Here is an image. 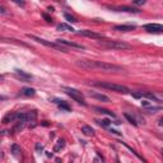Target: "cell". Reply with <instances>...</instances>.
Segmentation results:
<instances>
[{"instance_id":"obj_1","label":"cell","mask_w":163,"mask_h":163,"mask_svg":"<svg viewBox=\"0 0 163 163\" xmlns=\"http://www.w3.org/2000/svg\"><path fill=\"white\" fill-rule=\"evenodd\" d=\"M77 65L82 69L87 70H101L105 73H119L124 71V69L115 64H108L105 61H97V60H78Z\"/></svg>"},{"instance_id":"obj_2","label":"cell","mask_w":163,"mask_h":163,"mask_svg":"<svg viewBox=\"0 0 163 163\" xmlns=\"http://www.w3.org/2000/svg\"><path fill=\"white\" fill-rule=\"evenodd\" d=\"M98 46L106 50H130L131 45L124 41H112V40H102L98 41Z\"/></svg>"},{"instance_id":"obj_3","label":"cell","mask_w":163,"mask_h":163,"mask_svg":"<svg viewBox=\"0 0 163 163\" xmlns=\"http://www.w3.org/2000/svg\"><path fill=\"white\" fill-rule=\"evenodd\" d=\"M94 85L99 87V88L110 89V91H113V92H117V93H122V94L130 93V89L127 88V87L121 85V84H116V83H111V82H96Z\"/></svg>"},{"instance_id":"obj_4","label":"cell","mask_w":163,"mask_h":163,"mask_svg":"<svg viewBox=\"0 0 163 163\" xmlns=\"http://www.w3.org/2000/svg\"><path fill=\"white\" fill-rule=\"evenodd\" d=\"M27 37L31 40H33V41H36V42H38L41 45H43V46H47V47H51V48H55V50H57V51H62V52H68V48H65V47H62L60 46V45H57L56 42H50V41H46V40H43V38H40V37H37V36H33V34H27Z\"/></svg>"},{"instance_id":"obj_5","label":"cell","mask_w":163,"mask_h":163,"mask_svg":"<svg viewBox=\"0 0 163 163\" xmlns=\"http://www.w3.org/2000/svg\"><path fill=\"white\" fill-rule=\"evenodd\" d=\"M64 91L65 93L70 97L71 99H74L75 102L80 103V105H85V101H84V96L82 94V92H79L78 89H74V88H68V87H64Z\"/></svg>"},{"instance_id":"obj_6","label":"cell","mask_w":163,"mask_h":163,"mask_svg":"<svg viewBox=\"0 0 163 163\" xmlns=\"http://www.w3.org/2000/svg\"><path fill=\"white\" fill-rule=\"evenodd\" d=\"M37 119L36 111H28V112H17V120L20 122H34Z\"/></svg>"},{"instance_id":"obj_7","label":"cell","mask_w":163,"mask_h":163,"mask_svg":"<svg viewBox=\"0 0 163 163\" xmlns=\"http://www.w3.org/2000/svg\"><path fill=\"white\" fill-rule=\"evenodd\" d=\"M56 43L57 45H60V46L62 47H71V48H78V50H84V46H82V45H79V43H75V42H71V41H66V40H61V38H59L56 40Z\"/></svg>"},{"instance_id":"obj_8","label":"cell","mask_w":163,"mask_h":163,"mask_svg":"<svg viewBox=\"0 0 163 163\" xmlns=\"http://www.w3.org/2000/svg\"><path fill=\"white\" fill-rule=\"evenodd\" d=\"M79 36H84V37H89V38H93V40H103V36L99 33H96L93 31H89V29H83V31H79L78 32Z\"/></svg>"},{"instance_id":"obj_9","label":"cell","mask_w":163,"mask_h":163,"mask_svg":"<svg viewBox=\"0 0 163 163\" xmlns=\"http://www.w3.org/2000/svg\"><path fill=\"white\" fill-rule=\"evenodd\" d=\"M144 28H145V31H148L149 33H162V32H163L162 24H157V23L145 24Z\"/></svg>"},{"instance_id":"obj_10","label":"cell","mask_w":163,"mask_h":163,"mask_svg":"<svg viewBox=\"0 0 163 163\" xmlns=\"http://www.w3.org/2000/svg\"><path fill=\"white\" fill-rule=\"evenodd\" d=\"M136 28V26H131V24H122V26H115L113 29L119 31V32H129V31H134Z\"/></svg>"},{"instance_id":"obj_11","label":"cell","mask_w":163,"mask_h":163,"mask_svg":"<svg viewBox=\"0 0 163 163\" xmlns=\"http://www.w3.org/2000/svg\"><path fill=\"white\" fill-rule=\"evenodd\" d=\"M115 12H126V13H140L141 10L136 8H131V6H119L115 8Z\"/></svg>"},{"instance_id":"obj_12","label":"cell","mask_w":163,"mask_h":163,"mask_svg":"<svg viewBox=\"0 0 163 163\" xmlns=\"http://www.w3.org/2000/svg\"><path fill=\"white\" fill-rule=\"evenodd\" d=\"M89 96L92 97V98H96L98 99V101H102V102H110V98L105 94H99V93H94V92H91L89 93Z\"/></svg>"},{"instance_id":"obj_13","label":"cell","mask_w":163,"mask_h":163,"mask_svg":"<svg viewBox=\"0 0 163 163\" xmlns=\"http://www.w3.org/2000/svg\"><path fill=\"white\" fill-rule=\"evenodd\" d=\"M20 94L26 96V97H33L36 94V91L33 88H29V87H24V88H22V91H20Z\"/></svg>"},{"instance_id":"obj_14","label":"cell","mask_w":163,"mask_h":163,"mask_svg":"<svg viewBox=\"0 0 163 163\" xmlns=\"http://www.w3.org/2000/svg\"><path fill=\"white\" fill-rule=\"evenodd\" d=\"M15 74L17 77L20 78V79H24V80H29V79H32V75L28 74V73L23 71V70H19V69H17L15 70Z\"/></svg>"},{"instance_id":"obj_15","label":"cell","mask_w":163,"mask_h":163,"mask_svg":"<svg viewBox=\"0 0 163 163\" xmlns=\"http://www.w3.org/2000/svg\"><path fill=\"white\" fill-rule=\"evenodd\" d=\"M17 120V112H12V113H8L4 119H3V124H8V122H12V121Z\"/></svg>"},{"instance_id":"obj_16","label":"cell","mask_w":163,"mask_h":163,"mask_svg":"<svg viewBox=\"0 0 163 163\" xmlns=\"http://www.w3.org/2000/svg\"><path fill=\"white\" fill-rule=\"evenodd\" d=\"M82 133L84 135H88V136H92V135H94V130H93L91 126H88V125H83L82 126Z\"/></svg>"},{"instance_id":"obj_17","label":"cell","mask_w":163,"mask_h":163,"mask_svg":"<svg viewBox=\"0 0 163 163\" xmlns=\"http://www.w3.org/2000/svg\"><path fill=\"white\" fill-rule=\"evenodd\" d=\"M24 126H26V124L24 122H20V121H18V122L15 124V126L13 127V133H19V131H22L24 129Z\"/></svg>"},{"instance_id":"obj_18","label":"cell","mask_w":163,"mask_h":163,"mask_svg":"<svg viewBox=\"0 0 163 163\" xmlns=\"http://www.w3.org/2000/svg\"><path fill=\"white\" fill-rule=\"evenodd\" d=\"M94 110L98 111L99 113H105V115H108V116H111V117H115V113H112L111 111L106 110V108H101V107H94Z\"/></svg>"},{"instance_id":"obj_19","label":"cell","mask_w":163,"mask_h":163,"mask_svg":"<svg viewBox=\"0 0 163 163\" xmlns=\"http://www.w3.org/2000/svg\"><path fill=\"white\" fill-rule=\"evenodd\" d=\"M57 29L59 31H68V32H73V27L70 26H68V24H65V23H61V24H59L57 26Z\"/></svg>"},{"instance_id":"obj_20","label":"cell","mask_w":163,"mask_h":163,"mask_svg":"<svg viewBox=\"0 0 163 163\" xmlns=\"http://www.w3.org/2000/svg\"><path fill=\"white\" fill-rule=\"evenodd\" d=\"M12 153L14 157H19L20 155V148H19V145H17V144H13L12 145Z\"/></svg>"},{"instance_id":"obj_21","label":"cell","mask_w":163,"mask_h":163,"mask_svg":"<svg viewBox=\"0 0 163 163\" xmlns=\"http://www.w3.org/2000/svg\"><path fill=\"white\" fill-rule=\"evenodd\" d=\"M65 147V140L64 139H59V141H57V144L55 145V148H54V150L55 152H59V150H61L62 148Z\"/></svg>"},{"instance_id":"obj_22","label":"cell","mask_w":163,"mask_h":163,"mask_svg":"<svg viewBox=\"0 0 163 163\" xmlns=\"http://www.w3.org/2000/svg\"><path fill=\"white\" fill-rule=\"evenodd\" d=\"M0 42H13V43H17V45H24V43L19 42V41H17V40H12V38H4V37H0ZM24 46H27V45H24Z\"/></svg>"},{"instance_id":"obj_23","label":"cell","mask_w":163,"mask_h":163,"mask_svg":"<svg viewBox=\"0 0 163 163\" xmlns=\"http://www.w3.org/2000/svg\"><path fill=\"white\" fill-rule=\"evenodd\" d=\"M124 116H125V119H126L127 121H129L130 124H133L134 126H136V125H138V122H136V120H135V119H134V117L131 116V115H129V113H124Z\"/></svg>"},{"instance_id":"obj_24","label":"cell","mask_w":163,"mask_h":163,"mask_svg":"<svg viewBox=\"0 0 163 163\" xmlns=\"http://www.w3.org/2000/svg\"><path fill=\"white\" fill-rule=\"evenodd\" d=\"M56 103L59 105V107H60L61 110H65V111H70V110H71L70 107H69V106H68V105H66V103H65L64 101H57Z\"/></svg>"},{"instance_id":"obj_25","label":"cell","mask_w":163,"mask_h":163,"mask_svg":"<svg viewBox=\"0 0 163 163\" xmlns=\"http://www.w3.org/2000/svg\"><path fill=\"white\" fill-rule=\"evenodd\" d=\"M64 17H65V19H66L68 22H70V23H77L78 22V20L75 19V17H73L71 14H69V13H65Z\"/></svg>"},{"instance_id":"obj_26","label":"cell","mask_w":163,"mask_h":163,"mask_svg":"<svg viewBox=\"0 0 163 163\" xmlns=\"http://www.w3.org/2000/svg\"><path fill=\"white\" fill-rule=\"evenodd\" d=\"M162 107L161 106H157V107H147V111L149 113H155L157 111H161Z\"/></svg>"},{"instance_id":"obj_27","label":"cell","mask_w":163,"mask_h":163,"mask_svg":"<svg viewBox=\"0 0 163 163\" xmlns=\"http://www.w3.org/2000/svg\"><path fill=\"white\" fill-rule=\"evenodd\" d=\"M97 122H98L99 125H102V126H110V120H97Z\"/></svg>"},{"instance_id":"obj_28","label":"cell","mask_w":163,"mask_h":163,"mask_svg":"<svg viewBox=\"0 0 163 163\" xmlns=\"http://www.w3.org/2000/svg\"><path fill=\"white\" fill-rule=\"evenodd\" d=\"M42 149H43V145H42V144H40V143L36 144V150H37V152H41Z\"/></svg>"},{"instance_id":"obj_29","label":"cell","mask_w":163,"mask_h":163,"mask_svg":"<svg viewBox=\"0 0 163 163\" xmlns=\"http://www.w3.org/2000/svg\"><path fill=\"white\" fill-rule=\"evenodd\" d=\"M0 13H1V14H8V10H6L3 5H0Z\"/></svg>"},{"instance_id":"obj_30","label":"cell","mask_w":163,"mask_h":163,"mask_svg":"<svg viewBox=\"0 0 163 163\" xmlns=\"http://www.w3.org/2000/svg\"><path fill=\"white\" fill-rule=\"evenodd\" d=\"M42 17H43L45 19H46V22H48V23H50V22H52V19H51V18H50V17H48L47 14H45V13H42Z\"/></svg>"},{"instance_id":"obj_31","label":"cell","mask_w":163,"mask_h":163,"mask_svg":"<svg viewBox=\"0 0 163 163\" xmlns=\"http://www.w3.org/2000/svg\"><path fill=\"white\" fill-rule=\"evenodd\" d=\"M141 106H144L145 108H147V107H149V106H150V103H149L148 101H143V102H141Z\"/></svg>"},{"instance_id":"obj_32","label":"cell","mask_w":163,"mask_h":163,"mask_svg":"<svg viewBox=\"0 0 163 163\" xmlns=\"http://www.w3.org/2000/svg\"><path fill=\"white\" fill-rule=\"evenodd\" d=\"M144 3H145L144 0H141V1H134V4L135 5H141V4H144Z\"/></svg>"},{"instance_id":"obj_33","label":"cell","mask_w":163,"mask_h":163,"mask_svg":"<svg viewBox=\"0 0 163 163\" xmlns=\"http://www.w3.org/2000/svg\"><path fill=\"white\" fill-rule=\"evenodd\" d=\"M3 79H4V77H3V75H0V80H3Z\"/></svg>"}]
</instances>
